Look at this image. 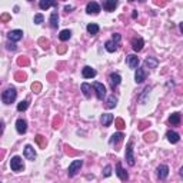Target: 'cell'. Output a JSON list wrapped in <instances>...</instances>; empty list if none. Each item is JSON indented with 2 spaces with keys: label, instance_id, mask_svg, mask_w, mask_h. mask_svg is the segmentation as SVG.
Segmentation results:
<instances>
[{
  "label": "cell",
  "instance_id": "cell-44",
  "mask_svg": "<svg viewBox=\"0 0 183 183\" xmlns=\"http://www.w3.org/2000/svg\"><path fill=\"white\" fill-rule=\"evenodd\" d=\"M66 52V46H60V47L57 49V53H60V54H63Z\"/></svg>",
  "mask_w": 183,
  "mask_h": 183
},
{
  "label": "cell",
  "instance_id": "cell-1",
  "mask_svg": "<svg viewBox=\"0 0 183 183\" xmlns=\"http://www.w3.org/2000/svg\"><path fill=\"white\" fill-rule=\"evenodd\" d=\"M16 96H17V92L14 87H9L2 93V100H3L4 105H10L16 100Z\"/></svg>",
  "mask_w": 183,
  "mask_h": 183
},
{
  "label": "cell",
  "instance_id": "cell-32",
  "mask_svg": "<svg viewBox=\"0 0 183 183\" xmlns=\"http://www.w3.org/2000/svg\"><path fill=\"white\" fill-rule=\"evenodd\" d=\"M29 63H30V60L27 57H23V56L17 59V65L19 66H29Z\"/></svg>",
  "mask_w": 183,
  "mask_h": 183
},
{
  "label": "cell",
  "instance_id": "cell-36",
  "mask_svg": "<svg viewBox=\"0 0 183 183\" xmlns=\"http://www.w3.org/2000/svg\"><path fill=\"white\" fill-rule=\"evenodd\" d=\"M145 140L146 142H155L156 140V133H146L145 135Z\"/></svg>",
  "mask_w": 183,
  "mask_h": 183
},
{
  "label": "cell",
  "instance_id": "cell-46",
  "mask_svg": "<svg viewBox=\"0 0 183 183\" xmlns=\"http://www.w3.org/2000/svg\"><path fill=\"white\" fill-rule=\"evenodd\" d=\"M147 125H149V123L142 122V123H140V126H139V129H140V130H143V129H145V127H146V126H147Z\"/></svg>",
  "mask_w": 183,
  "mask_h": 183
},
{
  "label": "cell",
  "instance_id": "cell-21",
  "mask_svg": "<svg viewBox=\"0 0 183 183\" xmlns=\"http://www.w3.org/2000/svg\"><path fill=\"white\" fill-rule=\"evenodd\" d=\"M115 120V117H113V115H110V113H105V115H102V125L105 126V127H107V126H110V123Z\"/></svg>",
  "mask_w": 183,
  "mask_h": 183
},
{
  "label": "cell",
  "instance_id": "cell-40",
  "mask_svg": "<svg viewBox=\"0 0 183 183\" xmlns=\"http://www.w3.org/2000/svg\"><path fill=\"white\" fill-rule=\"evenodd\" d=\"M152 90V87H150V86H147V87H145V90H143V95H142V97H140V100H142V103H145V100H146V95H147V93H149V92Z\"/></svg>",
  "mask_w": 183,
  "mask_h": 183
},
{
  "label": "cell",
  "instance_id": "cell-28",
  "mask_svg": "<svg viewBox=\"0 0 183 183\" xmlns=\"http://www.w3.org/2000/svg\"><path fill=\"white\" fill-rule=\"evenodd\" d=\"M70 36H72V32L70 30H62L60 32V34H59V39H60L62 42H66V40H69L70 39Z\"/></svg>",
  "mask_w": 183,
  "mask_h": 183
},
{
  "label": "cell",
  "instance_id": "cell-27",
  "mask_svg": "<svg viewBox=\"0 0 183 183\" xmlns=\"http://www.w3.org/2000/svg\"><path fill=\"white\" fill-rule=\"evenodd\" d=\"M34 140H36V143L40 146L42 149H44V147H46V145H47V142H46V137H43L42 135H37L36 137H34Z\"/></svg>",
  "mask_w": 183,
  "mask_h": 183
},
{
  "label": "cell",
  "instance_id": "cell-20",
  "mask_svg": "<svg viewBox=\"0 0 183 183\" xmlns=\"http://www.w3.org/2000/svg\"><path fill=\"white\" fill-rule=\"evenodd\" d=\"M166 137H167V140H169L170 143H177L180 140V136H179V133H176V132H173V130H169V132L166 133Z\"/></svg>",
  "mask_w": 183,
  "mask_h": 183
},
{
  "label": "cell",
  "instance_id": "cell-15",
  "mask_svg": "<svg viewBox=\"0 0 183 183\" xmlns=\"http://www.w3.org/2000/svg\"><path fill=\"white\" fill-rule=\"evenodd\" d=\"M143 46H145V42H143L142 37H135L132 40V47L135 52H140L143 49Z\"/></svg>",
  "mask_w": 183,
  "mask_h": 183
},
{
  "label": "cell",
  "instance_id": "cell-50",
  "mask_svg": "<svg viewBox=\"0 0 183 183\" xmlns=\"http://www.w3.org/2000/svg\"><path fill=\"white\" fill-rule=\"evenodd\" d=\"M139 2H145V0H139Z\"/></svg>",
  "mask_w": 183,
  "mask_h": 183
},
{
  "label": "cell",
  "instance_id": "cell-38",
  "mask_svg": "<svg viewBox=\"0 0 183 183\" xmlns=\"http://www.w3.org/2000/svg\"><path fill=\"white\" fill-rule=\"evenodd\" d=\"M14 79H16L17 82H24V80H26V75H24V73H22V72H19V73H16V75H14Z\"/></svg>",
  "mask_w": 183,
  "mask_h": 183
},
{
  "label": "cell",
  "instance_id": "cell-16",
  "mask_svg": "<svg viewBox=\"0 0 183 183\" xmlns=\"http://www.w3.org/2000/svg\"><path fill=\"white\" fill-rule=\"evenodd\" d=\"M82 75L85 79H92L96 76V70L95 69H92L90 66H85V67L82 69Z\"/></svg>",
  "mask_w": 183,
  "mask_h": 183
},
{
  "label": "cell",
  "instance_id": "cell-51",
  "mask_svg": "<svg viewBox=\"0 0 183 183\" xmlns=\"http://www.w3.org/2000/svg\"><path fill=\"white\" fill-rule=\"evenodd\" d=\"M129 2H135V0H129Z\"/></svg>",
  "mask_w": 183,
  "mask_h": 183
},
{
  "label": "cell",
  "instance_id": "cell-22",
  "mask_svg": "<svg viewBox=\"0 0 183 183\" xmlns=\"http://www.w3.org/2000/svg\"><path fill=\"white\" fill-rule=\"evenodd\" d=\"M49 23H50L52 29H57V26H59V14H57V12H53V13H52Z\"/></svg>",
  "mask_w": 183,
  "mask_h": 183
},
{
  "label": "cell",
  "instance_id": "cell-25",
  "mask_svg": "<svg viewBox=\"0 0 183 183\" xmlns=\"http://www.w3.org/2000/svg\"><path fill=\"white\" fill-rule=\"evenodd\" d=\"M80 89H82V92H83V95H85L86 97H90L92 96V86L89 85V83H82Z\"/></svg>",
  "mask_w": 183,
  "mask_h": 183
},
{
  "label": "cell",
  "instance_id": "cell-11",
  "mask_svg": "<svg viewBox=\"0 0 183 183\" xmlns=\"http://www.w3.org/2000/svg\"><path fill=\"white\" fill-rule=\"evenodd\" d=\"M156 172H157V177H159L160 180H165L169 176V167H167L166 165H160Z\"/></svg>",
  "mask_w": 183,
  "mask_h": 183
},
{
  "label": "cell",
  "instance_id": "cell-2",
  "mask_svg": "<svg viewBox=\"0 0 183 183\" xmlns=\"http://www.w3.org/2000/svg\"><path fill=\"white\" fill-rule=\"evenodd\" d=\"M125 156H126V162L129 163V166H135L136 162H135V155H133V142H132V140L126 145Z\"/></svg>",
  "mask_w": 183,
  "mask_h": 183
},
{
  "label": "cell",
  "instance_id": "cell-47",
  "mask_svg": "<svg viewBox=\"0 0 183 183\" xmlns=\"http://www.w3.org/2000/svg\"><path fill=\"white\" fill-rule=\"evenodd\" d=\"M132 17H133V19H136V17H137V10H133V13H132Z\"/></svg>",
  "mask_w": 183,
  "mask_h": 183
},
{
  "label": "cell",
  "instance_id": "cell-9",
  "mask_svg": "<svg viewBox=\"0 0 183 183\" xmlns=\"http://www.w3.org/2000/svg\"><path fill=\"white\" fill-rule=\"evenodd\" d=\"M100 12V6H99L96 2H89L87 6H86V13L89 14H97Z\"/></svg>",
  "mask_w": 183,
  "mask_h": 183
},
{
  "label": "cell",
  "instance_id": "cell-29",
  "mask_svg": "<svg viewBox=\"0 0 183 183\" xmlns=\"http://www.w3.org/2000/svg\"><path fill=\"white\" fill-rule=\"evenodd\" d=\"M116 105H117V97H116L115 95H112L110 97L107 99V109H113V107H116Z\"/></svg>",
  "mask_w": 183,
  "mask_h": 183
},
{
  "label": "cell",
  "instance_id": "cell-14",
  "mask_svg": "<svg viewBox=\"0 0 183 183\" xmlns=\"http://www.w3.org/2000/svg\"><path fill=\"white\" fill-rule=\"evenodd\" d=\"M157 65H159V60L156 57H146L145 63H143L145 69H156Z\"/></svg>",
  "mask_w": 183,
  "mask_h": 183
},
{
  "label": "cell",
  "instance_id": "cell-10",
  "mask_svg": "<svg viewBox=\"0 0 183 183\" xmlns=\"http://www.w3.org/2000/svg\"><path fill=\"white\" fill-rule=\"evenodd\" d=\"M109 82H110V86H112V89L115 90V89L119 85H120L122 77H120V75H119V73H112V75L109 76Z\"/></svg>",
  "mask_w": 183,
  "mask_h": 183
},
{
  "label": "cell",
  "instance_id": "cell-49",
  "mask_svg": "<svg viewBox=\"0 0 183 183\" xmlns=\"http://www.w3.org/2000/svg\"><path fill=\"white\" fill-rule=\"evenodd\" d=\"M179 29H180V32L183 33V23H180V24H179Z\"/></svg>",
  "mask_w": 183,
  "mask_h": 183
},
{
  "label": "cell",
  "instance_id": "cell-37",
  "mask_svg": "<svg viewBox=\"0 0 183 183\" xmlns=\"http://www.w3.org/2000/svg\"><path fill=\"white\" fill-rule=\"evenodd\" d=\"M32 90H33L34 93H39V92L42 90V83H39V82H34L33 85H32Z\"/></svg>",
  "mask_w": 183,
  "mask_h": 183
},
{
  "label": "cell",
  "instance_id": "cell-26",
  "mask_svg": "<svg viewBox=\"0 0 183 183\" xmlns=\"http://www.w3.org/2000/svg\"><path fill=\"white\" fill-rule=\"evenodd\" d=\"M86 29H87V32L90 34H97L99 33V24H96V23H89Z\"/></svg>",
  "mask_w": 183,
  "mask_h": 183
},
{
  "label": "cell",
  "instance_id": "cell-33",
  "mask_svg": "<svg viewBox=\"0 0 183 183\" xmlns=\"http://www.w3.org/2000/svg\"><path fill=\"white\" fill-rule=\"evenodd\" d=\"M39 44H40L43 49H49V44H50V42H49L47 39L40 37V39H39Z\"/></svg>",
  "mask_w": 183,
  "mask_h": 183
},
{
  "label": "cell",
  "instance_id": "cell-24",
  "mask_svg": "<svg viewBox=\"0 0 183 183\" xmlns=\"http://www.w3.org/2000/svg\"><path fill=\"white\" fill-rule=\"evenodd\" d=\"M117 2L119 0H107L105 3V9L107 12H113L116 9V6H117Z\"/></svg>",
  "mask_w": 183,
  "mask_h": 183
},
{
  "label": "cell",
  "instance_id": "cell-12",
  "mask_svg": "<svg viewBox=\"0 0 183 183\" xmlns=\"http://www.w3.org/2000/svg\"><path fill=\"white\" fill-rule=\"evenodd\" d=\"M126 62H127V66L130 69H137V66H139V57L135 54H129L126 57Z\"/></svg>",
  "mask_w": 183,
  "mask_h": 183
},
{
  "label": "cell",
  "instance_id": "cell-42",
  "mask_svg": "<svg viewBox=\"0 0 183 183\" xmlns=\"http://www.w3.org/2000/svg\"><path fill=\"white\" fill-rule=\"evenodd\" d=\"M0 20H2V22H9V20H10V16H9L7 13H3L2 16H0Z\"/></svg>",
  "mask_w": 183,
  "mask_h": 183
},
{
  "label": "cell",
  "instance_id": "cell-13",
  "mask_svg": "<svg viewBox=\"0 0 183 183\" xmlns=\"http://www.w3.org/2000/svg\"><path fill=\"white\" fill-rule=\"evenodd\" d=\"M16 130L17 133H20V135H24L27 132V122L24 119H19L16 122Z\"/></svg>",
  "mask_w": 183,
  "mask_h": 183
},
{
  "label": "cell",
  "instance_id": "cell-39",
  "mask_svg": "<svg viewBox=\"0 0 183 183\" xmlns=\"http://www.w3.org/2000/svg\"><path fill=\"white\" fill-rule=\"evenodd\" d=\"M103 175H105L106 177H109L110 175H112V166H105V169H103Z\"/></svg>",
  "mask_w": 183,
  "mask_h": 183
},
{
  "label": "cell",
  "instance_id": "cell-23",
  "mask_svg": "<svg viewBox=\"0 0 183 183\" xmlns=\"http://www.w3.org/2000/svg\"><path fill=\"white\" fill-rule=\"evenodd\" d=\"M117 43H115L113 40H107L105 43V47H106V50L109 52V53H115L116 50H117V46H116Z\"/></svg>",
  "mask_w": 183,
  "mask_h": 183
},
{
  "label": "cell",
  "instance_id": "cell-18",
  "mask_svg": "<svg viewBox=\"0 0 183 183\" xmlns=\"http://www.w3.org/2000/svg\"><path fill=\"white\" fill-rule=\"evenodd\" d=\"M50 6L57 7V3H56L54 0H40V3H39V7H40L42 10H47Z\"/></svg>",
  "mask_w": 183,
  "mask_h": 183
},
{
  "label": "cell",
  "instance_id": "cell-35",
  "mask_svg": "<svg viewBox=\"0 0 183 183\" xmlns=\"http://www.w3.org/2000/svg\"><path fill=\"white\" fill-rule=\"evenodd\" d=\"M115 125H116V127H117L119 130H122V129H125V122H123V119H116L115 120Z\"/></svg>",
  "mask_w": 183,
  "mask_h": 183
},
{
  "label": "cell",
  "instance_id": "cell-52",
  "mask_svg": "<svg viewBox=\"0 0 183 183\" xmlns=\"http://www.w3.org/2000/svg\"><path fill=\"white\" fill-rule=\"evenodd\" d=\"M29 2H33V0H29Z\"/></svg>",
  "mask_w": 183,
  "mask_h": 183
},
{
  "label": "cell",
  "instance_id": "cell-43",
  "mask_svg": "<svg viewBox=\"0 0 183 183\" xmlns=\"http://www.w3.org/2000/svg\"><path fill=\"white\" fill-rule=\"evenodd\" d=\"M7 49H9V50H12V52H14V50H16V44H14V43H9V44H7Z\"/></svg>",
  "mask_w": 183,
  "mask_h": 183
},
{
  "label": "cell",
  "instance_id": "cell-17",
  "mask_svg": "<svg viewBox=\"0 0 183 183\" xmlns=\"http://www.w3.org/2000/svg\"><path fill=\"white\" fill-rule=\"evenodd\" d=\"M123 137H125V135H123L122 132H117V133H115V135H112V137L109 139V143H110V146L117 145L119 142H122L123 140Z\"/></svg>",
  "mask_w": 183,
  "mask_h": 183
},
{
  "label": "cell",
  "instance_id": "cell-3",
  "mask_svg": "<svg viewBox=\"0 0 183 183\" xmlns=\"http://www.w3.org/2000/svg\"><path fill=\"white\" fill-rule=\"evenodd\" d=\"M10 167L13 172H20V170L24 169V165H23V160H22L20 156H13L10 159Z\"/></svg>",
  "mask_w": 183,
  "mask_h": 183
},
{
  "label": "cell",
  "instance_id": "cell-30",
  "mask_svg": "<svg viewBox=\"0 0 183 183\" xmlns=\"http://www.w3.org/2000/svg\"><path fill=\"white\" fill-rule=\"evenodd\" d=\"M169 122L172 123V125H179L180 123V113H173V115H170Z\"/></svg>",
  "mask_w": 183,
  "mask_h": 183
},
{
  "label": "cell",
  "instance_id": "cell-48",
  "mask_svg": "<svg viewBox=\"0 0 183 183\" xmlns=\"http://www.w3.org/2000/svg\"><path fill=\"white\" fill-rule=\"evenodd\" d=\"M179 173H180V176H182V177H183V166H182V167H180V170H179Z\"/></svg>",
  "mask_w": 183,
  "mask_h": 183
},
{
  "label": "cell",
  "instance_id": "cell-8",
  "mask_svg": "<svg viewBox=\"0 0 183 183\" xmlns=\"http://www.w3.org/2000/svg\"><path fill=\"white\" fill-rule=\"evenodd\" d=\"M23 155H24V157H26L27 160H32V162L36 159V152H34V149L30 145H26V146H24Z\"/></svg>",
  "mask_w": 183,
  "mask_h": 183
},
{
  "label": "cell",
  "instance_id": "cell-41",
  "mask_svg": "<svg viewBox=\"0 0 183 183\" xmlns=\"http://www.w3.org/2000/svg\"><path fill=\"white\" fill-rule=\"evenodd\" d=\"M112 40L115 42V43H119V42L122 40V36H120L119 33H115V34H113V37H112Z\"/></svg>",
  "mask_w": 183,
  "mask_h": 183
},
{
  "label": "cell",
  "instance_id": "cell-19",
  "mask_svg": "<svg viewBox=\"0 0 183 183\" xmlns=\"http://www.w3.org/2000/svg\"><path fill=\"white\" fill-rule=\"evenodd\" d=\"M145 79H146L145 70L137 67V70H136V73H135V82H136V83H143V80H145Z\"/></svg>",
  "mask_w": 183,
  "mask_h": 183
},
{
  "label": "cell",
  "instance_id": "cell-31",
  "mask_svg": "<svg viewBox=\"0 0 183 183\" xmlns=\"http://www.w3.org/2000/svg\"><path fill=\"white\" fill-rule=\"evenodd\" d=\"M27 107H29V100H22V102L17 105V110H19V112H24Z\"/></svg>",
  "mask_w": 183,
  "mask_h": 183
},
{
  "label": "cell",
  "instance_id": "cell-34",
  "mask_svg": "<svg viewBox=\"0 0 183 183\" xmlns=\"http://www.w3.org/2000/svg\"><path fill=\"white\" fill-rule=\"evenodd\" d=\"M43 20H44V17H43V14H40V13H37L36 16H34V19H33L34 24H42L43 23Z\"/></svg>",
  "mask_w": 183,
  "mask_h": 183
},
{
  "label": "cell",
  "instance_id": "cell-6",
  "mask_svg": "<svg viewBox=\"0 0 183 183\" xmlns=\"http://www.w3.org/2000/svg\"><path fill=\"white\" fill-rule=\"evenodd\" d=\"M116 175H117L119 179L122 180V182L129 180V175H127V172H126V170L122 167V163H120V162L116 163Z\"/></svg>",
  "mask_w": 183,
  "mask_h": 183
},
{
  "label": "cell",
  "instance_id": "cell-45",
  "mask_svg": "<svg viewBox=\"0 0 183 183\" xmlns=\"http://www.w3.org/2000/svg\"><path fill=\"white\" fill-rule=\"evenodd\" d=\"M72 10H73V6H70V4H69V6H65V12H66V13H70Z\"/></svg>",
  "mask_w": 183,
  "mask_h": 183
},
{
  "label": "cell",
  "instance_id": "cell-5",
  "mask_svg": "<svg viewBox=\"0 0 183 183\" xmlns=\"http://www.w3.org/2000/svg\"><path fill=\"white\" fill-rule=\"evenodd\" d=\"M93 89L96 92V96H97L99 100H103L106 96V87L102 85V83H99V82H95L93 83Z\"/></svg>",
  "mask_w": 183,
  "mask_h": 183
},
{
  "label": "cell",
  "instance_id": "cell-7",
  "mask_svg": "<svg viewBox=\"0 0 183 183\" xmlns=\"http://www.w3.org/2000/svg\"><path fill=\"white\" fill-rule=\"evenodd\" d=\"M7 37H9V40L10 42H19L23 39V30H19V29H16V30H12L10 33L7 34Z\"/></svg>",
  "mask_w": 183,
  "mask_h": 183
},
{
  "label": "cell",
  "instance_id": "cell-4",
  "mask_svg": "<svg viewBox=\"0 0 183 183\" xmlns=\"http://www.w3.org/2000/svg\"><path fill=\"white\" fill-rule=\"evenodd\" d=\"M83 166V160L82 159H79V160H73V162L70 163V166H69V169H67V175L70 177H73L76 175V173L80 170V167Z\"/></svg>",
  "mask_w": 183,
  "mask_h": 183
}]
</instances>
